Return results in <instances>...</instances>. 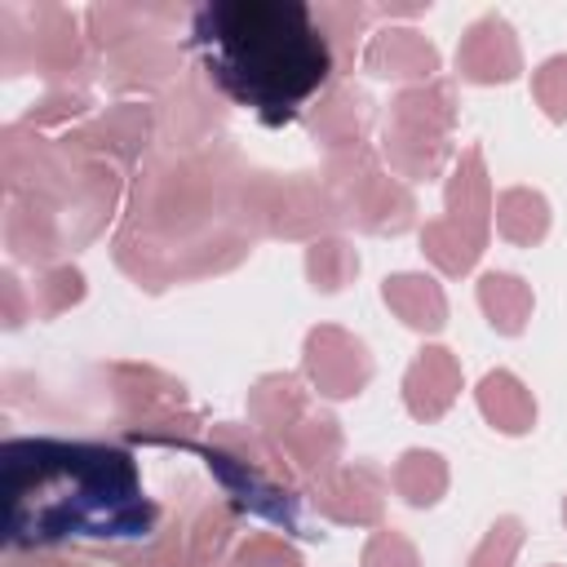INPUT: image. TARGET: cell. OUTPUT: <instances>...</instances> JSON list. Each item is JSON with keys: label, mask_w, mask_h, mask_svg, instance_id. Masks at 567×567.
I'll return each mask as SVG.
<instances>
[{"label": "cell", "mask_w": 567, "mask_h": 567, "mask_svg": "<svg viewBox=\"0 0 567 567\" xmlns=\"http://www.w3.org/2000/svg\"><path fill=\"white\" fill-rule=\"evenodd\" d=\"M306 377L315 381V390L323 399H350L368 385L372 377V359L368 346L359 337H350L346 328L319 323L306 337Z\"/></svg>", "instance_id": "277c9868"}, {"label": "cell", "mask_w": 567, "mask_h": 567, "mask_svg": "<svg viewBox=\"0 0 567 567\" xmlns=\"http://www.w3.org/2000/svg\"><path fill=\"white\" fill-rule=\"evenodd\" d=\"M456 71L474 84H501L523 71V53L514 40V27L501 13H483L478 22L465 27L461 49H456Z\"/></svg>", "instance_id": "5b68a950"}, {"label": "cell", "mask_w": 567, "mask_h": 567, "mask_svg": "<svg viewBox=\"0 0 567 567\" xmlns=\"http://www.w3.org/2000/svg\"><path fill=\"white\" fill-rule=\"evenodd\" d=\"M456 394H461V363H456V354L447 346H425L412 359L408 377H403V403H408V412L416 421H439L452 408Z\"/></svg>", "instance_id": "ba28073f"}, {"label": "cell", "mask_w": 567, "mask_h": 567, "mask_svg": "<svg viewBox=\"0 0 567 567\" xmlns=\"http://www.w3.org/2000/svg\"><path fill=\"white\" fill-rule=\"evenodd\" d=\"M492 217H496V230L509 239V244H536L545 239L549 230V204L540 190L532 186H509L496 195L492 204Z\"/></svg>", "instance_id": "4fadbf2b"}, {"label": "cell", "mask_w": 567, "mask_h": 567, "mask_svg": "<svg viewBox=\"0 0 567 567\" xmlns=\"http://www.w3.org/2000/svg\"><path fill=\"white\" fill-rule=\"evenodd\" d=\"M523 545V523L514 514L496 518L487 527V536L478 540V549L470 554V567H514V554Z\"/></svg>", "instance_id": "44dd1931"}, {"label": "cell", "mask_w": 567, "mask_h": 567, "mask_svg": "<svg viewBox=\"0 0 567 567\" xmlns=\"http://www.w3.org/2000/svg\"><path fill=\"white\" fill-rule=\"evenodd\" d=\"M363 567H421V558H416V549H412V540L403 532L381 527L363 545Z\"/></svg>", "instance_id": "cb8c5ba5"}, {"label": "cell", "mask_w": 567, "mask_h": 567, "mask_svg": "<svg viewBox=\"0 0 567 567\" xmlns=\"http://www.w3.org/2000/svg\"><path fill=\"white\" fill-rule=\"evenodd\" d=\"M363 66L385 80H430L439 71V49L412 27H385L368 40Z\"/></svg>", "instance_id": "9c48e42d"}, {"label": "cell", "mask_w": 567, "mask_h": 567, "mask_svg": "<svg viewBox=\"0 0 567 567\" xmlns=\"http://www.w3.org/2000/svg\"><path fill=\"white\" fill-rule=\"evenodd\" d=\"M381 297L385 306L416 332H439L447 323V297L443 288L430 279V275H416V270H403V275H390L381 284Z\"/></svg>", "instance_id": "30bf717a"}, {"label": "cell", "mask_w": 567, "mask_h": 567, "mask_svg": "<svg viewBox=\"0 0 567 567\" xmlns=\"http://www.w3.org/2000/svg\"><path fill=\"white\" fill-rule=\"evenodd\" d=\"M75 142L97 146V151L133 155V151L146 142V106H115V111H106L93 128H84Z\"/></svg>", "instance_id": "d6986e66"}, {"label": "cell", "mask_w": 567, "mask_h": 567, "mask_svg": "<svg viewBox=\"0 0 567 567\" xmlns=\"http://www.w3.org/2000/svg\"><path fill=\"white\" fill-rule=\"evenodd\" d=\"M306 270H310V284L319 292H337L359 275V252L350 244H341V239H319L306 252Z\"/></svg>", "instance_id": "ffe728a7"}, {"label": "cell", "mask_w": 567, "mask_h": 567, "mask_svg": "<svg viewBox=\"0 0 567 567\" xmlns=\"http://www.w3.org/2000/svg\"><path fill=\"white\" fill-rule=\"evenodd\" d=\"M235 567H301V558L279 536H248L235 554Z\"/></svg>", "instance_id": "d4e9b609"}, {"label": "cell", "mask_w": 567, "mask_h": 567, "mask_svg": "<svg viewBox=\"0 0 567 567\" xmlns=\"http://www.w3.org/2000/svg\"><path fill=\"white\" fill-rule=\"evenodd\" d=\"M284 447L288 456L310 470V474H332V461L341 452V434H337V421L328 416H301L288 434H284Z\"/></svg>", "instance_id": "ac0fdd59"}, {"label": "cell", "mask_w": 567, "mask_h": 567, "mask_svg": "<svg viewBox=\"0 0 567 567\" xmlns=\"http://www.w3.org/2000/svg\"><path fill=\"white\" fill-rule=\"evenodd\" d=\"M80 292H84L80 270L58 266V270H49V275L35 284V310H40V315H58V310H66L71 301H80Z\"/></svg>", "instance_id": "603a6c76"}, {"label": "cell", "mask_w": 567, "mask_h": 567, "mask_svg": "<svg viewBox=\"0 0 567 567\" xmlns=\"http://www.w3.org/2000/svg\"><path fill=\"white\" fill-rule=\"evenodd\" d=\"M492 226V186L483 168V151L465 146L447 177V213L421 226V248L443 275H465L487 248Z\"/></svg>", "instance_id": "3957f363"}, {"label": "cell", "mask_w": 567, "mask_h": 567, "mask_svg": "<svg viewBox=\"0 0 567 567\" xmlns=\"http://www.w3.org/2000/svg\"><path fill=\"white\" fill-rule=\"evenodd\" d=\"M310 128H315V137H323L328 146H354V142H363V128H368V97L354 93V89H332V93L319 102Z\"/></svg>", "instance_id": "5bb4252c"}, {"label": "cell", "mask_w": 567, "mask_h": 567, "mask_svg": "<svg viewBox=\"0 0 567 567\" xmlns=\"http://www.w3.org/2000/svg\"><path fill=\"white\" fill-rule=\"evenodd\" d=\"M4 470V532L18 549L62 540H146L155 532V501L142 492L137 461L111 443L71 439H9Z\"/></svg>", "instance_id": "6da1fadb"}, {"label": "cell", "mask_w": 567, "mask_h": 567, "mask_svg": "<svg viewBox=\"0 0 567 567\" xmlns=\"http://www.w3.org/2000/svg\"><path fill=\"white\" fill-rule=\"evenodd\" d=\"M474 394H478V412L501 434H527L536 425V399H532V390L514 372H505V368L487 372Z\"/></svg>", "instance_id": "8fae6325"}, {"label": "cell", "mask_w": 567, "mask_h": 567, "mask_svg": "<svg viewBox=\"0 0 567 567\" xmlns=\"http://www.w3.org/2000/svg\"><path fill=\"white\" fill-rule=\"evenodd\" d=\"M532 93H536V102L545 106L549 120H567V53H554L536 66Z\"/></svg>", "instance_id": "7402d4cb"}, {"label": "cell", "mask_w": 567, "mask_h": 567, "mask_svg": "<svg viewBox=\"0 0 567 567\" xmlns=\"http://www.w3.org/2000/svg\"><path fill=\"white\" fill-rule=\"evenodd\" d=\"M563 518H567V496H563Z\"/></svg>", "instance_id": "484cf974"}, {"label": "cell", "mask_w": 567, "mask_h": 567, "mask_svg": "<svg viewBox=\"0 0 567 567\" xmlns=\"http://www.w3.org/2000/svg\"><path fill=\"white\" fill-rule=\"evenodd\" d=\"M381 474L372 465H350V470H332L319 478L315 487V505L337 518V523H354V527H377L381 523Z\"/></svg>", "instance_id": "52a82bcc"}, {"label": "cell", "mask_w": 567, "mask_h": 567, "mask_svg": "<svg viewBox=\"0 0 567 567\" xmlns=\"http://www.w3.org/2000/svg\"><path fill=\"white\" fill-rule=\"evenodd\" d=\"M394 492L408 501V505H434L443 492H447V465L439 452H425V447H408L399 461H394Z\"/></svg>", "instance_id": "e0dca14e"}, {"label": "cell", "mask_w": 567, "mask_h": 567, "mask_svg": "<svg viewBox=\"0 0 567 567\" xmlns=\"http://www.w3.org/2000/svg\"><path fill=\"white\" fill-rule=\"evenodd\" d=\"M478 306H483V315L496 332L518 337L532 319V288L509 270H487L478 279Z\"/></svg>", "instance_id": "7c38bea8"}, {"label": "cell", "mask_w": 567, "mask_h": 567, "mask_svg": "<svg viewBox=\"0 0 567 567\" xmlns=\"http://www.w3.org/2000/svg\"><path fill=\"white\" fill-rule=\"evenodd\" d=\"M204 456H208V470H217V478L230 487V496L239 505H248V509L284 523L288 532H297V501H292V492H284L279 483H270L261 474V461H244L226 447H204Z\"/></svg>", "instance_id": "8992f818"}, {"label": "cell", "mask_w": 567, "mask_h": 567, "mask_svg": "<svg viewBox=\"0 0 567 567\" xmlns=\"http://www.w3.org/2000/svg\"><path fill=\"white\" fill-rule=\"evenodd\" d=\"M248 412H252L257 425L288 434V430L306 416V399H301V390H297V381H292L288 372H275V377H261V381L252 385Z\"/></svg>", "instance_id": "2e32d148"}, {"label": "cell", "mask_w": 567, "mask_h": 567, "mask_svg": "<svg viewBox=\"0 0 567 567\" xmlns=\"http://www.w3.org/2000/svg\"><path fill=\"white\" fill-rule=\"evenodd\" d=\"M208 80L261 124H288L332 75L323 22L301 0H213L190 18Z\"/></svg>", "instance_id": "7a4b0ae2"}, {"label": "cell", "mask_w": 567, "mask_h": 567, "mask_svg": "<svg viewBox=\"0 0 567 567\" xmlns=\"http://www.w3.org/2000/svg\"><path fill=\"white\" fill-rule=\"evenodd\" d=\"M452 120H456V106H452V89L447 84H416V89H403L390 102V124L430 128V133L447 137Z\"/></svg>", "instance_id": "9a60e30c"}]
</instances>
